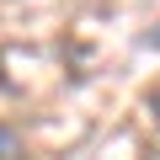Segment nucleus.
I'll use <instances>...</instances> for the list:
<instances>
[{
	"label": "nucleus",
	"mask_w": 160,
	"mask_h": 160,
	"mask_svg": "<svg viewBox=\"0 0 160 160\" xmlns=\"http://www.w3.org/2000/svg\"><path fill=\"white\" fill-rule=\"evenodd\" d=\"M0 160H22V133L11 123H0Z\"/></svg>",
	"instance_id": "1"
},
{
	"label": "nucleus",
	"mask_w": 160,
	"mask_h": 160,
	"mask_svg": "<svg viewBox=\"0 0 160 160\" xmlns=\"http://www.w3.org/2000/svg\"><path fill=\"white\" fill-rule=\"evenodd\" d=\"M144 107H149V118H155V128H160V86H155V91L144 96Z\"/></svg>",
	"instance_id": "2"
}]
</instances>
